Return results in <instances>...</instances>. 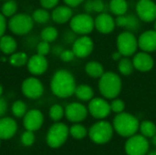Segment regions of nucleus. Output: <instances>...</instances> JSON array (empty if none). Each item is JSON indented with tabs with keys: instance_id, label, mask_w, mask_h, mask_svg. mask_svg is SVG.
Listing matches in <instances>:
<instances>
[{
	"instance_id": "obj_1",
	"label": "nucleus",
	"mask_w": 156,
	"mask_h": 155,
	"mask_svg": "<svg viewBox=\"0 0 156 155\" xmlns=\"http://www.w3.org/2000/svg\"><path fill=\"white\" fill-rule=\"evenodd\" d=\"M76 81L74 76L66 69H59L55 72L51 79L50 89L52 93L62 99L69 98L75 93Z\"/></svg>"
},
{
	"instance_id": "obj_2",
	"label": "nucleus",
	"mask_w": 156,
	"mask_h": 155,
	"mask_svg": "<svg viewBox=\"0 0 156 155\" xmlns=\"http://www.w3.org/2000/svg\"><path fill=\"white\" fill-rule=\"evenodd\" d=\"M112 126L120 136L129 138L136 134L139 130L140 122L138 119L131 113L121 112L114 117Z\"/></svg>"
},
{
	"instance_id": "obj_3",
	"label": "nucleus",
	"mask_w": 156,
	"mask_h": 155,
	"mask_svg": "<svg viewBox=\"0 0 156 155\" xmlns=\"http://www.w3.org/2000/svg\"><path fill=\"white\" fill-rule=\"evenodd\" d=\"M99 90L106 99H115L122 90V79L114 72H105L100 78Z\"/></svg>"
},
{
	"instance_id": "obj_4",
	"label": "nucleus",
	"mask_w": 156,
	"mask_h": 155,
	"mask_svg": "<svg viewBox=\"0 0 156 155\" xmlns=\"http://www.w3.org/2000/svg\"><path fill=\"white\" fill-rule=\"evenodd\" d=\"M113 126L106 121H100L94 123L89 130L90 139L96 144L108 143L113 136Z\"/></svg>"
},
{
	"instance_id": "obj_5",
	"label": "nucleus",
	"mask_w": 156,
	"mask_h": 155,
	"mask_svg": "<svg viewBox=\"0 0 156 155\" xmlns=\"http://www.w3.org/2000/svg\"><path fill=\"white\" fill-rule=\"evenodd\" d=\"M69 134V129L62 122L54 123L47 133V143L51 148H59L62 146Z\"/></svg>"
},
{
	"instance_id": "obj_6",
	"label": "nucleus",
	"mask_w": 156,
	"mask_h": 155,
	"mask_svg": "<svg viewBox=\"0 0 156 155\" xmlns=\"http://www.w3.org/2000/svg\"><path fill=\"white\" fill-rule=\"evenodd\" d=\"M33 26L34 20L32 16L24 13L15 14L8 21V27L11 32L18 36L27 35L32 30Z\"/></svg>"
},
{
	"instance_id": "obj_7",
	"label": "nucleus",
	"mask_w": 156,
	"mask_h": 155,
	"mask_svg": "<svg viewBox=\"0 0 156 155\" xmlns=\"http://www.w3.org/2000/svg\"><path fill=\"white\" fill-rule=\"evenodd\" d=\"M149 142L142 134H134L128 138L124 145L127 155H146L149 152Z\"/></svg>"
},
{
	"instance_id": "obj_8",
	"label": "nucleus",
	"mask_w": 156,
	"mask_h": 155,
	"mask_svg": "<svg viewBox=\"0 0 156 155\" xmlns=\"http://www.w3.org/2000/svg\"><path fill=\"white\" fill-rule=\"evenodd\" d=\"M70 28L79 35H88L94 28V20L89 14H79L71 17L69 22Z\"/></svg>"
},
{
	"instance_id": "obj_9",
	"label": "nucleus",
	"mask_w": 156,
	"mask_h": 155,
	"mask_svg": "<svg viewBox=\"0 0 156 155\" xmlns=\"http://www.w3.org/2000/svg\"><path fill=\"white\" fill-rule=\"evenodd\" d=\"M138 48V40L131 31L121 33L117 37V48L122 56L129 57L134 54Z\"/></svg>"
},
{
	"instance_id": "obj_10",
	"label": "nucleus",
	"mask_w": 156,
	"mask_h": 155,
	"mask_svg": "<svg viewBox=\"0 0 156 155\" xmlns=\"http://www.w3.org/2000/svg\"><path fill=\"white\" fill-rule=\"evenodd\" d=\"M21 90L27 98L36 100L42 96L44 92V86L38 79L30 77L27 78L22 82Z\"/></svg>"
},
{
	"instance_id": "obj_11",
	"label": "nucleus",
	"mask_w": 156,
	"mask_h": 155,
	"mask_svg": "<svg viewBox=\"0 0 156 155\" xmlns=\"http://www.w3.org/2000/svg\"><path fill=\"white\" fill-rule=\"evenodd\" d=\"M88 111L93 118L98 120H102L108 117L112 111L110 103L101 98L91 99L89 103Z\"/></svg>"
},
{
	"instance_id": "obj_12",
	"label": "nucleus",
	"mask_w": 156,
	"mask_h": 155,
	"mask_svg": "<svg viewBox=\"0 0 156 155\" xmlns=\"http://www.w3.org/2000/svg\"><path fill=\"white\" fill-rule=\"evenodd\" d=\"M136 13L144 22L156 20V4L153 0H139L136 4Z\"/></svg>"
},
{
	"instance_id": "obj_13",
	"label": "nucleus",
	"mask_w": 156,
	"mask_h": 155,
	"mask_svg": "<svg viewBox=\"0 0 156 155\" xmlns=\"http://www.w3.org/2000/svg\"><path fill=\"white\" fill-rule=\"evenodd\" d=\"M88 111H89L83 104L79 102H72L66 107L65 116L69 122L78 123L87 118Z\"/></svg>"
},
{
	"instance_id": "obj_14",
	"label": "nucleus",
	"mask_w": 156,
	"mask_h": 155,
	"mask_svg": "<svg viewBox=\"0 0 156 155\" xmlns=\"http://www.w3.org/2000/svg\"><path fill=\"white\" fill-rule=\"evenodd\" d=\"M93 50V41L87 36L76 38L72 45V51L78 58H86Z\"/></svg>"
},
{
	"instance_id": "obj_15",
	"label": "nucleus",
	"mask_w": 156,
	"mask_h": 155,
	"mask_svg": "<svg viewBox=\"0 0 156 155\" xmlns=\"http://www.w3.org/2000/svg\"><path fill=\"white\" fill-rule=\"evenodd\" d=\"M43 122L44 116L38 110H30L29 111H27L23 119L25 129L31 132L39 130L43 124Z\"/></svg>"
},
{
	"instance_id": "obj_16",
	"label": "nucleus",
	"mask_w": 156,
	"mask_h": 155,
	"mask_svg": "<svg viewBox=\"0 0 156 155\" xmlns=\"http://www.w3.org/2000/svg\"><path fill=\"white\" fill-rule=\"evenodd\" d=\"M27 69L28 71L35 76L42 75L46 72L48 69V60L45 58V56L37 54L32 56L27 60Z\"/></svg>"
},
{
	"instance_id": "obj_17",
	"label": "nucleus",
	"mask_w": 156,
	"mask_h": 155,
	"mask_svg": "<svg viewBox=\"0 0 156 155\" xmlns=\"http://www.w3.org/2000/svg\"><path fill=\"white\" fill-rule=\"evenodd\" d=\"M94 26L99 32L102 34H109L113 31L116 24L112 16L107 13H101L94 20Z\"/></svg>"
},
{
	"instance_id": "obj_18",
	"label": "nucleus",
	"mask_w": 156,
	"mask_h": 155,
	"mask_svg": "<svg viewBox=\"0 0 156 155\" xmlns=\"http://www.w3.org/2000/svg\"><path fill=\"white\" fill-rule=\"evenodd\" d=\"M138 47L144 52L156 50V31L147 30L144 32L138 39Z\"/></svg>"
},
{
	"instance_id": "obj_19",
	"label": "nucleus",
	"mask_w": 156,
	"mask_h": 155,
	"mask_svg": "<svg viewBox=\"0 0 156 155\" xmlns=\"http://www.w3.org/2000/svg\"><path fill=\"white\" fill-rule=\"evenodd\" d=\"M17 131L16 122L9 117H3L0 119V139H11Z\"/></svg>"
},
{
	"instance_id": "obj_20",
	"label": "nucleus",
	"mask_w": 156,
	"mask_h": 155,
	"mask_svg": "<svg viewBox=\"0 0 156 155\" xmlns=\"http://www.w3.org/2000/svg\"><path fill=\"white\" fill-rule=\"evenodd\" d=\"M133 63L136 69L143 72L151 70L154 64L153 58L146 52L137 53L133 59Z\"/></svg>"
},
{
	"instance_id": "obj_21",
	"label": "nucleus",
	"mask_w": 156,
	"mask_h": 155,
	"mask_svg": "<svg viewBox=\"0 0 156 155\" xmlns=\"http://www.w3.org/2000/svg\"><path fill=\"white\" fill-rule=\"evenodd\" d=\"M115 24L118 26L127 28L129 31H137L140 27V21L133 14L118 16L115 20Z\"/></svg>"
},
{
	"instance_id": "obj_22",
	"label": "nucleus",
	"mask_w": 156,
	"mask_h": 155,
	"mask_svg": "<svg viewBox=\"0 0 156 155\" xmlns=\"http://www.w3.org/2000/svg\"><path fill=\"white\" fill-rule=\"evenodd\" d=\"M72 14L73 12L70 6L60 5L53 9L51 17H52V20L56 22L57 24H64L71 19Z\"/></svg>"
},
{
	"instance_id": "obj_23",
	"label": "nucleus",
	"mask_w": 156,
	"mask_h": 155,
	"mask_svg": "<svg viewBox=\"0 0 156 155\" xmlns=\"http://www.w3.org/2000/svg\"><path fill=\"white\" fill-rule=\"evenodd\" d=\"M16 42L11 36H3L0 37V49L4 54H13L16 51Z\"/></svg>"
},
{
	"instance_id": "obj_24",
	"label": "nucleus",
	"mask_w": 156,
	"mask_h": 155,
	"mask_svg": "<svg viewBox=\"0 0 156 155\" xmlns=\"http://www.w3.org/2000/svg\"><path fill=\"white\" fill-rule=\"evenodd\" d=\"M76 97L83 101H88L90 100L93 96H94V91L92 88L89 85H80L76 87L75 93Z\"/></svg>"
},
{
	"instance_id": "obj_25",
	"label": "nucleus",
	"mask_w": 156,
	"mask_h": 155,
	"mask_svg": "<svg viewBox=\"0 0 156 155\" xmlns=\"http://www.w3.org/2000/svg\"><path fill=\"white\" fill-rule=\"evenodd\" d=\"M86 73L91 78H101L103 73L104 69L101 63L96 61H90L85 66Z\"/></svg>"
},
{
	"instance_id": "obj_26",
	"label": "nucleus",
	"mask_w": 156,
	"mask_h": 155,
	"mask_svg": "<svg viewBox=\"0 0 156 155\" xmlns=\"http://www.w3.org/2000/svg\"><path fill=\"white\" fill-rule=\"evenodd\" d=\"M128 9V4L126 0H111L110 10L116 16L125 15Z\"/></svg>"
},
{
	"instance_id": "obj_27",
	"label": "nucleus",
	"mask_w": 156,
	"mask_h": 155,
	"mask_svg": "<svg viewBox=\"0 0 156 155\" xmlns=\"http://www.w3.org/2000/svg\"><path fill=\"white\" fill-rule=\"evenodd\" d=\"M84 9L87 13H101L105 10V4L102 0H87L84 3Z\"/></svg>"
},
{
	"instance_id": "obj_28",
	"label": "nucleus",
	"mask_w": 156,
	"mask_h": 155,
	"mask_svg": "<svg viewBox=\"0 0 156 155\" xmlns=\"http://www.w3.org/2000/svg\"><path fill=\"white\" fill-rule=\"evenodd\" d=\"M139 130L141 132V134L144 137L152 138L156 133V125L151 121H144L142 123H140Z\"/></svg>"
},
{
	"instance_id": "obj_29",
	"label": "nucleus",
	"mask_w": 156,
	"mask_h": 155,
	"mask_svg": "<svg viewBox=\"0 0 156 155\" xmlns=\"http://www.w3.org/2000/svg\"><path fill=\"white\" fill-rule=\"evenodd\" d=\"M133 69H134L133 63L129 58H121L119 60L118 69L121 72V74H122L124 76H129V75H131L133 73Z\"/></svg>"
},
{
	"instance_id": "obj_30",
	"label": "nucleus",
	"mask_w": 156,
	"mask_h": 155,
	"mask_svg": "<svg viewBox=\"0 0 156 155\" xmlns=\"http://www.w3.org/2000/svg\"><path fill=\"white\" fill-rule=\"evenodd\" d=\"M88 132H89L87 131V129L80 123H75L69 128V134L76 140L84 139L87 136Z\"/></svg>"
},
{
	"instance_id": "obj_31",
	"label": "nucleus",
	"mask_w": 156,
	"mask_h": 155,
	"mask_svg": "<svg viewBox=\"0 0 156 155\" xmlns=\"http://www.w3.org/2000/svg\"><path fill=\"white\" fill-rule=\"evenodd\" d=\"M58 36V32L56 29V27H54V26H47V27H45L41 31V34H40L41 39L44 40V41H47L48 43L55 41L57 39Z\"/></svg>"
},
{
	"instance_id": "obj_32",
	"label": "nucleus",
	"mask_w": 156,
	"mask_h": 155,
	"mask_svg": "<svg viewBox=\"0 0 156 155\" xmlns=\"http://www.w3.org/2000/svg\"><path fill=\"white\" fill-rule=\"evenodd\" d=\"M31 16L34 22L38 23V24H46L50 18L49 13L45 8H39V9L35 10Z\"/></svg>"
},
{
	"instance_id": "obj_33",
	"label": "nucleus",
	"mask_w": 156,
	"mask_h": 155,
	"mask_svg": "<svg viewBox=\"0 0 156 155\" xmlns=\"http://www.w3.org/2000/svg\"><path fill=\"white\" fill-rule=\"evenodd\" d=\"M16 10H17V5L14 0L5 1L1 7V12L5 17L13 16L16 14Z\"/></svg>"
},
{
	"instance_id": "obj_34",
	"label": "nucleus",
	"mask_w": 156,
	"mask_h": 155,
	"mask_svg": "<svg viewBox=\"0 0 156 155\" xmlns=\"http://www.w3.org/2000/svg\"><path fill=\"white\" fill-rule=\"evenodd\" d=\"M27 56L24 52H17L11 54L9 58V62L15 67H21L27 63Z\"/></svg>"
},
{
	"instance_id": "obj_35",
	"label": "nucleus",
	"mask_w": 156,
	"mask_h": 155,
	"mask_svg": "<svg viewBox=\"0 0 156 155\" xmlns=\"http://www.w3.org/2000/svg\"><path fill=\"white\" fill-rule=\"evenodd\" d=\"M11 111L14 116L16 118H22L27 113V106L22 100H16L13 103Z\"/></svg>"
},
{
	"instance_id": "obj_36",
	"label": "nucleus",
	"mask_w": 156,
	"mask_h": 155,
	"mask_svg": "<svg viewBox=\"0 0 156 155\" xmlns=\"http://www.w3.org/2000/svg\"><path fill=\"white\" fill-rule=\"evenodd\" d=\"M65 114V111L64 109L58 105V104H55L53 105L50 109H49V117L54 121V122H58L60 121L63 116Z\"/></svg>"
},
{
	"instance_id": "obj_37",
	"label": "nucleus",
	"mask_w": 156,
	"mask_h": 155,
	"mask_svg": "<svg viewBox=\"0 0 156 155\" xmlns=\"http://www.w3.org/2000/svg\"><path fill=\"white\" fill-rule=\"evenodd\" d=\"M21 143L24 146L29 147L32 146L33 143H35V135H34V132L31 131H26L22 136H21Z\"/></svg>"
},
{
	"instance_id": "obj_38",
	"label": "nucleus",
	"mask_w": 156,
	"mask_h": 155,
	"mask_svg": "<svg viewBox=\"0 0 156 155\" xmlns=\"http://www.w3.org/2000/svg\"><path fill=\"white\" fill-rule=\"evenodd\" d=\"M110 105H111V110L117 114L123 112V111L125 109V103L120 99H116V100H112V102Z\"/></svg>"
},
{
	"instance_id": "obj_39",
	"label": "nucleus",
	"mask_w": 156,
	"mask_h": 155,
	"mask_svg": "<svg viewBox=\"0 0 156 155\" xmlns=\"http://www.w3.org/2000/svg\"><path fill=\"white\" fill-rule=\"evenodd\" d=\"M37 54H39V55H42V56L48 55L49 53V51H50L49 43L47 42V41L41 40L37 45Z\"/></svg>"
},
{
	"instance_id": "obj_40",
	"label": "nucleus",
	"mask_w": 156,
	"mask_h": 155,
	"mask_svg": "<svg viewBox=\"0 0 156 155\" xmlns=\"http://www.w3.org/2000/svg\"><path fill=\"white\" fill-rule=\"evenodd\" d=\"M59 57H60V58H61L62 61H64V62H69V61L73 60L76 56H75L74 52L72 51V49L71 50H69V49H64L61 52V54H60Z\"/></svg>"
},
{
	"instance_id": "obj_41",
	"label": "nucleus",
	"mask_w": 156,
	"mask_h": 155,
	"mask_svg": "<svg viewBox=\"0 0 156 155\" xmlns=\"http://www.w3.org/2000/svg\"><path fill=\"white\" fill-rule=\"evenodd\" d=\"M39 1H40L41 6L43 8L51 9V8H55L57 6L59 0H39Z\"/></svg>"
},
{
	"instance_id": "obj_42",
	"label": "nucleus",
	"mask_w": 156,
	"mask_h": 155,
	"mask_svg": "<svg viewBox=\"0 0 156 155\" xmlns=\"http://www.w3.org/2000/svg\"><path fill=\"white\" fill-rule=\"evenodd\" d=\"M75 32H73L72 30L71 31H67L63 37H64V40L67 42V43H72L76 40V36H75Z\"/></svg>"
},
{
	"instance_id": "obj_43",
	"label": "nucleus",
	"mask_w": 156,
	"mask_h": 155,
	"mask_svg": "<svg viewBox=\"0 0 156 155\" xmlns=\"http://www.w3.org/2000/svg\"><path fill=\"white\" fill-rule=\"evenodd\" d=\"M6 28V21H5V16L0 13V37L4 36L5 31Z\"/></svg>"
},
{
	"instance_id": "obj_44",
	"label": "nucleus",
	"mask_w": 156,
	"mask_h": 155,
	"mask_svg": "<svg viewBox=\"0 0 156 155\" xmlns=\"http://www.w3.org/2000/svg\"><path fill=\"white\" fill-rule=\"evenodd\" d=\"M6 111H7V103L4 98L0 97V118L5 114Z\"/></svg>"
},
{
	"instance_id": "obj_45",
	"label": "nucleus",
	"mask_w": 156,
	"mask_h": 155,
	"mask_svg": "<svg viewBox=\"0 0 156 155\" xmlns=\"http://www.w3.org/2000/svg\"><path fill=\"white\" fill-rule=\"evenodd\" d=\"M84 0H64V2L70 7H75L80 5Z\"/></svg>"
},
{
	"instance_id": "obj_46",
	"label": "nucleus",
	"mask_w": 156,
	"mask_h": 155,
	"mask_svg": "<svg viewBox=\"0 0 156 155\" xmlns=\"http://www.w3.org/2000/svg\"><path fill=\"white\" fill-rule=\"evenodd\" d=\"M64 49H63V48L61 47V46H55V47H53V48H52V53L54 54V55H56V56H60V54H61V52L63 51Z\"/></svg>"
},
{
	"instance_id": "obj_47",
	"label": "nucleus",
	"mask_w": 156,
	"mask_h": 155,
	"mask_svg": "<svg viewBox=\"0 0 156 155\" xmlns=\"http://www.w3.org/2000/svg\"><path fill=\"white\" fill-rule=\"evenodd\" d=\"M121 57H122V54H121L119 51L114 52V53L112 54V59H114V60H120V59H121Z\"/></svg>"
},
{
	"instance_id": "obj_48",
	"label": "nucleus",
	"mask_w": 156,
	"mask_h": 155,
	"mask_svg": "<svg viewBox=\"0 0 156 155\" xmlns=\"http://www.w3.org/2000/svg\"><path fill=\"white\" fill-rule=\"evenodd\" d=\"M151 139H152V143H153L154 146H156V133L151 138Z\"/></svg>"
},
{
	"instance_id": "obj_49",
	"label": "nucleus",
	"mask_w": 156,
	"mask_h": 155,
	"mask_svg": "<svg viewBox=\"0 0 156 155\" xmlns=\"http://www.w3.org/2000/svg\"><path fill=\"white\" fill-rule=\"evenodd\" d=\"M146 155H156V150H154V151H152V152H148V153Z\"/></svg>"
},
{
	"instance_id": "obj_50",
	"label": "nucleus",
	"mask_w": 156,
	"mask_h": 155,
	"mask_svg": "<svg viewBox=\"0 0 156 155\" xmlns=\"http://www.w3.org/2000/svg\"><path fill=\"white\" fill-rule=\"evenodd\" d=\"M2 93H3V88H2V86L0 85V97H1V95H2Z\"/></svg>"
},
{
	"instance_id": "obj_51",
	"label": "nucleus",
	"mask_w": 156,
	"mask_h": 155,
	"mask_svg": "<svg viewBox=\"0 0 156 155\" xmlns=\"http://www.w3.org/2000/svg\"><path fill=\"white\" fill-rule=\"evenodd\" d=\"M154 30L156 31V20H155V22H154Z\"/></svg>"
},
{
	"instance_id": "obj_52",
	"label": "nucleus",
	"mask_w": 156,
	"mask_h": 155,
	"mask_svg": "<svg viewBox=\"0 0 156 155\" xmlns=\"http://www.w3.org/2000/svg\"><path fill=\"white\" fill-rule=\"evenodd\" d=\"M0 144H1V139H0Z\"/></svg>"
}]
</instances>
